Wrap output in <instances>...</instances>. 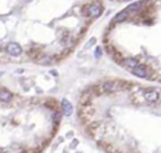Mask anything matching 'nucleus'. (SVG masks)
<instances>
[{"mask_svg":"<svg viewBox=\"0 0 161 153\" xmlns=\"http://www.w3.org/2000/svg\"><path fill=\"white\" fill-rule=\"evenodd\" d=\"M6 53H8L10 57H19V55L23 53V48L20 47L18 43H15V41H10V43L6 45Z\"/></svg>","mask_w":161,"mask_h":153,"instance_id":"f257e3e1","label":"nucleus"},{"mask_svg":"<svg viewBox=\"0 0 161 153\" xmlns=\"http://www.w3.org/2000/svg\"><path fill=\"white\" fill-rule=\"evenodd\" d=\"M143 98L149 103H156L160 99V94L155 90H145L143 92Z\"/></svg>","mask_w":161,"mask_h":153,"instance_id":"f03ea898","label":"nucleus"},{"mask_svg":"<svg viewBox=\"0 0 161 153\" xmlns=\"http://www.w3.org/2000/svg\"><path fill=\"white\" fill-rule=\"evenodd\" d=\"M101 14H102V6H100V5L93 4L88 8V15H90L91 18H97Z\"/></svg>","mask_w":161,"mask_h":153,"instance_id":"7ed1b4c3","label":"nucleus"},{"mask_svg":"<svg viewBox=\"0 0 161 153\" xmlns=\"http://www.w3.org/2000/svg\"><path fill=\"white\" fill-rule=\"evenodd\" d=\"M13 99V93L5 88H0V102L8 103Z\"/></svg>","mask_w":161,"mask_h":153,"instance_id":"20e7f679","label":"nucleus"},{"mask_svg":"<svg viewBox=\"0 0 161 153\" xmlns=\"http://www.w3.org/2000/svg\"><path fill=\"white\" fill-rule=\"evenodd\" d=\"M62 109H63V113H64V116H71L72 112H73V107H72V104L69 100H67V99H63L62 100Z\"/></svg>","mask_w":161,"mask_h":153,"instance_id":"39448f33","label":"nucleus"},{"mask_svg":"<svg viewBox=\"0 0 161 153\" xmlns=\"http://www.w3.org/2000/svg\"><path fill=\"white\" fill-rule=\"evenodd\" d=\"M131 72H132L136 76H139V78H147V75H149V74H147V70H146V69L143 68V67H141L140 64H139L136 68H133Z\"/></svg>","mask_w":161,"mask_h":153,"instance_id":"423d86ee","label":"nucleus"},{"mask_svg":"<svg viewBox=\"0 0 161 153\" xmlns=\"http://www.w3.org/2000/svg\"><path fill=\"white\" fill-rule=\"evenodd\" d=\"M122 64L125 65L127 69L132 70L133 68H136L139 65V62L136 60V59H133V58H126V59H123L122 60Z\"/></svg>","mask_w":161,"mask_h":153,"instance_id":"0eeeda50","label":"nucleus"},{"mask_svg":"<svg viewBox=\"0 0 161 153\" xmlns=\"http://www.w3.org/2000/svg\"><path fill=\"white\" fill-rule=\"evenodd\" d=\"M115 89V83L113 82H103L100 85V90L101 92H111Z\"/></svg>","mask_w":161,"mask_h":153,"instance_id":"6e6552de","label":"nucleus"},{"mask_svg":"<svg viewBox=\"0 0 161 153\" xmlns=\"http://www.w3.org/2000/svg\"><path fill=\"white\" fill-rule=\"evenodd\" d=\"M128 15H130V13L127 12V10H123V12L118 13L117 15L115 16V22H116V23L123 22V20H125V19H127V18H128Z\"/></svg>","mask_w":161,"mask_h":153,"instance_id":"1a4fd4ad","label":"nucleus"},{"mask_svg":"<svg viewBox=\"0 0 161 153\" xmlns=\"http://www.w3.org/2000/svg\"><path fill=\"white\" fill-rule=\"evenodd\" d=\"M141 9V3L140 1H136V3H132L131 5H128L127 6V12L128 13H135V12H137V10Z\"/></svg>","mask_w":161,"mask_h":153,"instance_id":"9d476101","label":"nucleus"},{"mask_svg":"<svg viewBox=\"0 0 161 153\" xmlns=\"http://www.w3.org/2000/svg\"><path fill=\"white\" fill-rule=\"evenodd\" d=\"M100 55H101V50H100V48H97V50H96V57H100Z\"/></svg>","mask_w":161,"mask_h":153,"instance_id":"9b49d317","label":"nucleus"},{"mask_svg":"<svg viewBox=\"0 0 161 153\" xmlns=\"http://www.w3.org/2000/svg\"><path fill=\"white\" fill-rule=\"evenodd\" d=\"M1 74H3V73H1V72H0V75H1Z\"/></svg>","mask_w":161,"mask_h":153,"instance_id":"f8f14e48","label":"nucleus"},{"mask_svg":"<svg viewBox=\"0 0 161 153\" xmlns=\"http://www.w3.org/2000/svg\"><path fill=\"white\" fill-rule=\"evenodd\" d=\"M122 1H126V0H122Z\"/></svg>","mask_w":161,"mask_h":153,"instance_id":"ddd939ff","label":"nucleus"}]
</instances>
